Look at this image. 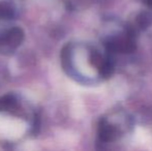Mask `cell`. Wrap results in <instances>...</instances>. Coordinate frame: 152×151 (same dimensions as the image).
Listing matches in <instances>:
<instances>
[{"label":"cell","instance_id":"obj_1","mask_svg":"<svg viewBox=\"0 0 152 151\" xmlns=\"http://www.w3.org/2000/svg\"><path fill=\"white\" fill-rule=\"evenodd\" d=\"M62 67L68 76L80 83L90 84L107 77L110 61L97 49L84 42H69L61 52Z\"/></svg>","mask_w":152,"mask_h":151},{"label":"cell","instance_id":"obj_2","mask_svg":"<svg viewBox=\"0 0 152 151\" xmlns=\"http://www.w3.org/2000/svg\"><path fill=\"white\" fill-rule=\"evenodd\" d=\"M24 40V31L20 27L12 26L0 31V53L12 54L18 50Z\"/></svg>","mask_w":152,"mask_h":151},{"label":"cell","instance_id":"obj_3","mask_svg":"<svg viewBox=\"0 0 152 151\" xmlns=\"http://www.w3.org/2000/svg\"><path fill=\"white\" fill-rule=\"evenodd\" d=\"M16 94L7 93L0 96V112L10 115H19L22 112L21 103Z\"/></svg>","mask_w":152,"mask_h":151},{"label":"cell","instance_id":"obj_4","mask_svg":"<svg viewBox=\"0 0 152 151\" xmlns=\"http://www.w3.org/2000/svg\"><path fill=\"white\" fill-rule=\"evenodd\" d=\"M18 10L12 0H0V20L10 21L17 17Z\"/></svg>","mask_w":152,"mask_h":151},{"label":"cell","instance_id":"obj_5","mask_svg":"<svg viewBox=\"0 0 152 151\" xmlns=\"http://www.w3.org/2000/svg\"><path fill=\"white\" fill-rule=\"evenodd\" d=\"M147 1H148V3L150 4V5H152V0H147Z\"/></svg>","mask_w":152,"mask_h":151}]
</instances>
